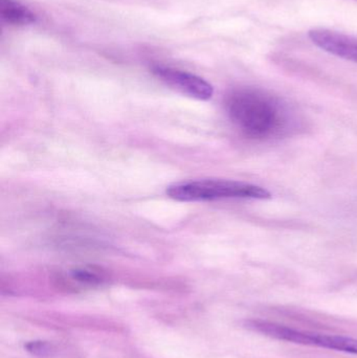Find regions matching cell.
<instances>
[{
  "label": "cell",
  "instance_id": "6da1fadb",
  "mask_svg": "<svg viewBox=\"0 0 357 358\" xmlns=\"http://www.w3.org/2000/svg\"><path fill=\"white\" fill-rule=\"evenodd\" d=\"M226 107L233 123L253 140L278 138L291 126L289 107L274 94L258 88L233 90L226 98Z\"/></svg>",
  "mask_w": 357,
  "mask_h": 358
},
{
  "label": "cell",
  "instance_id": "7a4b0ae2",
  "mask_svg": "<svg viewBox=\"0 0 357 358\" xmlns=\"http://www.w3.org/2000/svg\"><path fill=\"white\" fill-rule=\"evenodd\" d=\"M167 195L172 199L184 202L272 198L270 192L260 185L228 179H201L174 183L168 187Z\"/></svg>",
  "mask_w": 357,
  "mask_h": 358
},
{
  "label": "cell",
  "instance_id": "3957f363",
  "mask_svg": "<svg viewBox=\"0 0 357 358\" xmlns=\"http://www.w3.org/2000/svg\"><path fill=\"white\" fill-rule=\"evenodd\" d=\"M152 73L170 87L197 100L207 101L213 96L214 88L203 78L180 69L154 66Z\"/></svg>",
  "mask_w": 357,
  "mask_h": 358
},
{
  "label": "cell",
  "instance_id": "277c9868",
  "mask_svg": "<svg viewBox=\"0 0 357 358\" xmlns=\"http://www.w3.org/2000/svg\"><path fill=\"white\" fill-rule=\"evenodd\" d=\"M309 38L325 52L357 63V38L325 29H312Z\"/></svg>",
  "mask_w": 357,
  "mask_h": 358
},
{
  "label": "cell",
  "instance_id": "5b68a950",
  "mask_svg": "<svg viewBox=\"0 0 357 358\" xmlns=\"http://www.w3.org/2000/svg\"><path fill=\"white\" fill-rule=\"evenodd\" d=\"M247 326L254 331L260 332L277 340L285 341L293 344L305 345V346H316L318 334H316L300 331L286 326L278 325L270 322L258 321V320L247 322Z\"/></svg>",
  "mask_w": 357,
  "mask_h": 358
},
{
  "label": "cell",
  "instance_id": "8992f818",
  "mask_svg": "<svg viewBox=\"0 0 357 358\" xmlns=\"http://www.w3.org/2000/svg\"><path fill=\"white\" fill-rule=\"evenodd\" d=\"M0 16L10 25H29L36 21V15L17 0H0Z\"/></svg>",
  "mask_w": 357,
  "mask_h": 358
},
{
  "label": "cell",
  "instance_id": "52a82bcc",
  "mask_svg": "<svg viewBox=\"0 0 357 358\" xmlns=\"http://www.w3.org/2000/svg\"><path fill=\"white\" fill-rule=\"evenodd\" d=\"M316 347H322V348L330 349V350L342 351V352L357 355L356 338H346V336L318 334Z\"/></svg>",
  "mask_w": 357,
  "mask_h": 358
},
{
  "label": "cell",
  "instance_id": "ba28073f",
  "mask_svg": "<svg viewBox=\"0 0 357 358\" xmlns=\"http://www.w3.org/2000/svg\"><path fill=\"white\" fill-rule=\"evenodd\" d=\"M71 275L77 281L81 282V283L89 284V285H94V284L102 282V278L98 273L88 271V269H75V271H71Z\"/></svg>",
  "mask_w": 357,
  "mask_h": 358
},
{
  "label": "cell",
  "instance_id": "9c48e42d",
  "mask_svg": "<svg viewBox=\"0 0 357 358\" xmlns=\"http://www.w3.org/2000/svg\"><path fill=\"white\" fill-rule=\"evenodd\" d=\"M29 352L36 355H46L50 353V346L43 342H31L25 346Z\"/></svg>",
  "mask_w": 357,
  "mask_h": 358
}]
</instances>
